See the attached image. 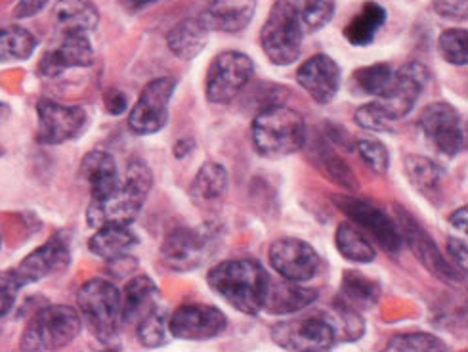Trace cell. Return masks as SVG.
<instances>
[{
	"label": "cell",
	"instance_id": "obj_36",
	"mask_svg": "<svg viewBox=\"0 0 468 352\" xmlns=\"http://www.w3.org/2000/svg\"><path fill=\"white\" fill-rule=\"evenodd\" d=\"M304 33L322 31L335 16V0H294L291 3Z\"/></svg>",
	"mask_w": 468,
	"mask_h": 352
},
{
	"label": "cell",
	"instance_id": "obj_41",
	"mask_svg": "<svg viewBox=\"0 0 468 352\" xmlns=\"http://www.w3.org/2000/svg\"><path fill=\"white\" fill-rule=\"evenodd\" d=\"M354 146H356L359 157L366 161V165L371 171H375L377 175H385L388 171L390 155H388V150L385 144L375 140V138H359V140H356Z\"/></svg>",
	"mask_w": 468,
	"mask_h": 352
},
{
	"label": "cell",
	"instance_id": "obj_47",
	"mask_svg": "<svg viewBox=\"0 0 468 352\" xmlns=\"http://www.w3.org/2000/svg\"><path fill=\"white\" fill-rule=\"evenodd\" d=\"M450 222L453 228H457V230H461L463 234H466V224H468V211L466 207H461V209H457L455 213L450 215Z\"/></svg>",
	"mask_w": 468,
	"mask_h": 352
},
{
	"label": "cell",
	"instance_id": "obj_14",
	"mask_svg": "<svg viewBox=\"0 0 468 352\" xmlns=\"http://www.w3.org/2000/svg\"><path fill=\"white\" fill-rule=\"evenodd\" d=\"M176 91L173 77H159L147 82L129 115V129L138 136L159 133L168 121V103Z\"/></svg>",
	"mask_w": 468,
	"mask_h": 352
},
{
	"label": "cell",
	"instance_id": "obj_10",
	"mask_svg": "<svg viewBox=\"0 0 468 352\" xmlns=\"http://www.w3.org/2000/svg\"><path fill=\"white\" fill-rule=\"evenodd\" d=\"M419 133L440 155L457 157L464 148V125L459 112L448 101H434L419 117Z\"/></svg>",
	"mask_w": 468,
	"mask_h": 352
},
{
	"label": "cell",
	"instance_id": "obj_26",
	"mask_svg": "<svg viewBox=\"0 0 468 352\" xmlns=\"http://www.w3.org/2000/svg\"><path fill=\"white\" fill-rule=\"evenodd\" d=\"M310 159L329 182L340 186L346 192H356L359 188L354 171L348 167V163L338 155L335 146L327 140H315L310 148Z\"/></svg>",
	"mask_w": 468,
	"mask_h": 352
},
{
	"label": "cell",
	"instance_id": "obj_2",
	"mask_svg": "<svg viewBox=\"0 0 468 352\" xmlns=\"http://www.w3.org/2000/svg\"><path fill=\"white\" fill-rule=\"evenodd\" d=\"M207 282L229 306L247 316H257L264 306L270 278L257 261L231 259L212 268Z\"/></svg>",
	"mask_w": 468,
	"mask_h": 352
},
{
	"label": "cell",
	"instance_id": "obj_33",
	"mask_svg": "<svg viewBox=\"0 0 468 352\" xmlns=\"http://www.w3.org/2000/svg\"><path fill=\"white\" fill-rule=\"evenodd\" d=\"M228 190V171L217 161H207L191 182V196L199 201L220 199Z\"/></svg>",
	"mask_w": 468,
	"mask_h": 352
},
{
	"label": "cell",
	"instance_id": "obj_4",
	"mask_svg": "<svg viewBox=\"0 0 468 352\" xmlns=\"http://www.w3.org/2000/svg\"><path fill=\"white\" fill-rule=\"evenodd\" d=\"M252 146L266 159H283L306 146L304 117L285 106H271L252 119Z\"/></svg>",
	"mask_w": 468,
	"mask_h": 352
},
{
	"label": "cell",
	"instance_id": "obj_42",
	"mask_svg": "<svg viewBox=\"0 0 468 352\" xmlns=\"http://www.w3.org/2000/svg\"><path fill=\"white\" fill-rule=\"evenodd\" d=\"M21 287L24 285L19 283L14 271L0 272V320L12 313V308L16 304V297H17Z\"/></svg>",
	"mask_w": 468,
	"mask_h": 352
},
{
	"label": "cell",
	"instance_id": "obj_22",
	"mask_svg": "<svg viewBox=\"0 0 468 352\" xmlns=\"http://www.w3.org/2000/svg\"><path fill=\"white\" fill-rule=\"evenodd\" d=\"M257 12V0H212L201 16L210 31L239 33Z\"/></svg>",
	"mask_w": 468,
	"mask_h": 352
},
{
	"label": "cell",
	"instance_id": "obj_45",
	"mask_svg": "<svg viewBox=\"0 0 468 352\" xmlns=\"http://www.w3.org/2000/svg\"><path fill=\"white\" fill-rule=\"evenodd\" d=\"M448 253L452 257V262L459 268L461 272H466V241L452 238L448 241Z\"/></svg>",
	"mask_w": 468,
	"mask_h": 352
},
{
	"label": "cell",
	"instance_id": "obj_19",
	"mask_svg": "<svg viewBox=\"0 0 468 352\" xmlns=\"http://www.w3.org/2000/svg\"><path fill=\"white\" fill-rule=\"evenodd\" d=\"M58 45L52 47L38 64L42 77H58L73 68H89L94 61V48L89 33H59Z\"/></svg>",
	"mask_w": 468,
	"mask_h": 352
},
{
	"label": "cell",
	"instance_id": "obj_8",
	"mask_svg": "<svg viewBox=\"0 0 468 352\" xmlns=\"http://www.w3.org/2000/svg\"><path fill=\"white\" fill-rule=\"evenodd\" d=\"M303 37L304 31L292 5L278 0L261 31V45L268 59L275 66L294 64L303 52Z\"/></svg>",
	"mask_w": 468,
	"mask_h": 352
},
{
	"label": "cell",
	"instance_id": "obj_39",
	"mask_svg": "<svg viewBox=\"0 0 468 352\" xmlns=\"http://www.w3.org/2000/svg\"><path fill=\"white\" fill-rule=\"evenodd\" d=\"M385 350H394V352H443L448 350V345H445L440 337L432 334H424V331H415V334H399L394 336Z\"/></svg>",
	"mask_w": 468,
	"mask_h": 352
},
{
	"label": "cell",
	"instance_id": "obj_20",
	"mask_svg": "<svg viewBox=\"0 0 468 352\" xmlns=\"http://www.w3.org/2000/svg\"><path fill=\"white\" fill-rule=\"evenodd\" d=\"M340 80H343V73H340L336 61L327 54L312 56L296 71V82L315 103H322V106L333 101L338 94Z\"/></svg>",
	"mask_w": 468,
	"mask_h": 352
},
{
	"label": "cell",
	"instance_id": "obj_23",
	"mask_svg": "<svg viewBox=\"0 0 468 352\" xmlns=\"http://www.w3.org/2000/svg\"><path fill=\"white\" fill-rule=\"evenodd\" d=\"M80 176L89 182L92 199L110 196L121 184L115 157L103 150H94L82 157Z\"/></svg>",
	"mask_w": 468,
	"mask_h": 352
},
{
	"label": "cell",
	"instance_id": "obj_3",
	"mask_svg": "<svg viewBox=\"0 0 468 352\" xmlns=\"http://www.w3.org/2000/svg\"><path fill=\"white\" fill-rule=\"evenodd\" d=\"M152 186L154 175L150 167L142 159L131 161L124 180L110 196L90 201L87 222L92 228L105 224L131 226L138 219L147 196L152 192Z\"/></svg>",
	"mask_w": 468,
	"mask_h": 352
},
{
	"label": "cell",
	"instance_id": "obj_40",
	"mask_svg": "<svg viewBox=\"0 0 468 352\" xmlns=\"http://www.w3.org/2000/svg\"><path fill=\"white\" fill-rule=\"evenodd\" d=\"M441 58L452 66H466L468 61V33L464 29H445L438 38Z\"/></svg>",
	"mask_w": 468,
	"mask_h": 352
},
{
	"label": "cell",
	"instance_id": "obj_48",
	"mask_svg": "<svg viewBox=\"0 0 468 352\" xmlns=\"http://www.w3.org/2000/svg\"><path fill=\"white\" fill-rule=\"evenodd\" d=\"M194 148H196L194 142H191V140H182V142H178L176 146H175V155L178 159H184L187 154L194 152Z\"/></svg>",
	"mask_w": 468,
	"mask_h": 352
},
{
	"label": "cell",
	"instance_id": "obj_50",
	"mask_svg": "<svg viewBox=\"0 0 468 352\" xmlns=\"http://www.w3.org/2000/svg\"><path fill=\"white\" fill-rule=\"evenodd\" d=\"M8 115H10V108L6 106L5 101H0V123L6 121V117H8Z\"/></svg>",
	"mask_w": 468,
	"mask_h": 352
},
{
	"label": "cell",
	"instance_id": "obj_5",
	"mask_svg": "<svg viewBox=\"0 0 468 352\" xmlns=\"http://www.w3.org/2000/svg\"><path fill=\"white\" fill-rule=\"evenodd\" d=\"M220 228L212 222L199 226H178L161 245V261L173 272L197 271L220 245Z\"/></svg>",
	"mask_w": 468,
	"mask_h": 352
},
{
	"label": "cell",
	"instance_id": "obj_12",
	"mask_svg": "<svg viewBox=\"0 0 468 352\" xmlns=\"http://www.w3.org/2000/svg\"><path fill=\"white\" fill-rule=\"evenodd\" d=\"M335 205L343 211L354 224H357L361 230H366L377 243L382 251L388 255H398L403 240L396 226V220L390 219L385 211L378 209L371 201L359 199L354 196H335Z\"/></svg>",
	"mask_w": 468,
	"mask_h": 352
},
{
	"label": "cell",
	"instance_id": "obj_16",
	"mask_svg": "<svg viewBox=\"0 0 468 352\" xmlns=\"http://www.w3.org/2000/svg\"><path fill=\"white\" fill-rule=\"evenodd\" d=\"M270 264L282 278L291 282H310L319 274L317 251L314 247L299 238H282L270 245Z\"/></svg>",
	"mask_w": 468,
	"mask_h": 352
},
{
	"label": "cell",
	"instance_id": "obj_37",
	"mask_svg": "<svg viewBox=\"0 0 468 352\" xmlns=\"http://www.w3.org/2000/svg\"><path fill=\"white\" fill-rule=\"evenodd\" d=\"M392 75L394 71L388 64H375L356 69L350 79V85L352 91L359 96H378L388 87Z\"/></svg>",
	"mask_w": 468,
	"mask_h": 352
},
{
	"label": "cell",
	"instance_id": "obj_1",
	"mask_svg": "<svg viewBox=\"0 0 468 352\" xmlns=\"http://www.w3.org/2000/svg\"><path fill=\"white\" fill-rule=\"evenodd\" d=\"M429 69L419 61L401 66L390 79L388 87L373 101L356 110L357 127L373 133H390L396 121L408 117L420 94L427 89Z\"/></svg>",
	"mask_w": 468,
	"mask_h": 352
},
{
	"label": "cell",
	"instance_id": "obj_28",
	"mask_svg": "<svg viewBox=\"0 0 468 352\" xmlns=\"http://www.w3.org/2000/svg\"><path fill=\"white\" fill-rule=\"evenodd\" d=\"M208 31L210 29L203 22V17H187L170 29L166 45L176 58L194 59L205 50L208 43Z\"/></svg>",
	"mask_w": 468,
	"mask_h": 352
},
{
	"label": "cell",
	"instance_id": "obj_21",
	"mask_svg": "<svg viewBox=\"0 0 468 352\" xmlns=\"http://www.w3.org/2000/svg\"><path fill=\"white\" fill-rule=\"evenodd\" d=\"M319 299V292L314 287L301 285V282H280L268 283V292L264 297L262 310L275 316H289L308 308Z\"/></svg>",
	"mask_w": 468,
	"mask_h": 352
},
{
	"label": "cell",
	"instance_id": "obj_49",
	"mask_svg": "<svg viewBox=\"0 0 468 352\" xmlns=\"http://www.w3.org/2000/svg\"><path fill=\"white\" fill-rule=\"evenodd\" d=\"M155 3H159V0H126V6H129L133 12H140Z\"/></svg>",
	"mask_w": 468,
	"mask_h": 352
},
{
	"label": "cell",
	"instance_id": "obj_44",
	"mask_svg": "<svg viewBox=\"0 0 468 352\" xmlns=\"http://www.w3.org/2000/svg\"><path fill=\"white\" fill-rule=\"evenodd\" d=\"M105 101V110H108L112 115H121L124 113L126 106H129V100H126V94L119 89H112L105 92L103 96Z\"/></svg>",
	"mask_w": 468,
	"mask_h": 352
},
{
	"label": "cell",
	"instance_id": "obj_43",
	"mask_svg": "<svg viewBox=\"0 0 468 352\" xmlns=\"http://www.w3.org/2000/svg\"><path fill=\"white\" fill-rule=\"evenodd\" d=\"M432 6L438 16L453 22H464L468 5L466 0H432Z\"/></svg>",
	"mask_w": 468,
	"mask_h": 352
},
{
	"label": "cell",
	"instance_id": "obj_51",
	"mask_svg": "<svg viewBox=\"0 0 468 352\" xmlns=\"http://www.w3.org/2000/svg\"><path fill=\"white\" fill-rule=\"evenodd\" d=\"M0 247H3V236H0Z\"/></svg>",
	"mask_w": 468,
	"mask_h": 352
},
{
	"label": "cell",
	"instance_id": "obj_27",
	"mask_svg": "<svg viewBox=\"0 0 468 352\" xmlns=\"http://www.w3.org/2000/svg\"><path fill=\"white\" fill-rule=\"evenodd\" d=\"M54 22L59 33H90L100 24V12L92 0H58Z\"/></svg>",
	"mask_w": 468,
	"mask_h": 352
},
{
	"label": "cell",
	"instance_id": "obj_46",
	"mask_svg": "<svg viewBox=\"0 0 468 352\" xmlns=\"http://www.w3.org/2000/svg\"><path fill=\"white\" fill-rule=\"evenodd\" d=\"M48 3H50V0H17L14 14L19 19L31 17V16H37Z\"/></svg>",
	"mask_w": 468,
	"mask_h": 352
},
{
	"label": "cell",
	"instance_id": "obj_30",
	"mask_svg": "<svg viewBox=\"0 0 468 352\" xmlns=\"http://www.w3.org/2000/svg\"><path fill=\"white\" fill-rule=\"evenodd\" d=\"M380 299V285L359 272H346L343 276V283H340V292L336 301L364 313V310L373 308Z\"/></svg>",
	"mask_w": 468,
	"mask_h": 352
},
{
	"label": "cell",
	"instance_id": "obj_11",
	"mask_svg": "<svg viewBox=\"0 0 468 352\" xmlns=\"http://www.w3.org/2000/svg\"><path fill=\"white\" fill-rule=\"evenodd\" d=\"M270 336L280 348L292 352H325L336 343L335 331L325 315L278 322L270 329Z\"/></svg>",
	"mask_w": 468,
	"mask_h": 352
},
{
	"label": "cell",
	"instance_id": "obj_18",
	"mask_svg": "<svg viewBox=\"0 0 468 352\" xmlns=\"http://www.w3.org/2000/svg\"><path fill=\"white\" fill-rule=\"evenodd\" d=\"M69 262H71L69 243L61 234H56L47 243L37 247L31 255H27L24 261H21L19 266L14 268V272L19 283L26 287L29 283L45 280L56 272H63L69 266Z\"/></svg>",
	"mask_w": 468,
	"mask_h": 352
},
{
	"label": "cell",
	"instance_id": "obj_17",
	"mask_svg": "<svg viewBox=\"0 0 468 352\" xmlns=\"http://www.w3.org/2000/svg\"><path fill=\"white\" fill-rule=\"evenodd\" d=\"M228 329V318L217 306L191 303L182 304L168 318L170 336L184 341H208L222 336Z\"/></svg>",
	"mask_w": 468,
	"mask_h": 352
},
{
	"label": "cell",
	"instance_id": "obj_6",
	"mask_svg": "<svg viewBox=\"0 0 468 352\" xmlns=\"http://www.w3.org/2000/svg\"><path fill=\"white\" fill-rule=\"evenodd\" d=\"M77 303L94 337L105 347H117L122 324L121 292L117 285L101 278L89 280L79 289Z\"/></svg>",
	"mask_w": 468,
	"mask_h": 352
},
{
	"label": "cell",
	"instance_id": "obj_7",
	"mask_svg": "<svg viewBox=\"0 0 468 352\" xmlns=\"http://www.w3.org/2000/svg\"><path fill=\"white\" fill-rule=\"evenodd\" d=\"M80 315L68 304H48L29 320L19 350L50 352L68 347L80 334Z\"/></svg>",
	"mask_w": 468,
	"mask_h": 352
},
{
	"label": "cell",
	"instance_id": "obj_32",
	"mask_svg": "<svg viewBox=\"0 0 468 352\" xmlns=\"http://www.w3.org/2000/svg\"><path fill=\"white\" fill-rule=\"evenodd\" d=\"M335 243H336L338 253L350 262L367 264V262H373L377 257L373 243L366 238V234L361 232L357 226H354L350 222L338 224L336 234H335Z\"/></svg>",
	"mask_w": 468,
	"mask_h": 352
},
{
	"label": "cell",
	"instance_id": "obj_13",
	"mask_svg": "<svg viewBox=\"0 0 468 352\" xmlns=\"http://www.w3.org/2000/svg\"><path fill=\"white\" fill-rule=\"evenodd\" d=\"M254 73L252 59L236 50L218 54L208 68L205 94L212 103H229L250 80Z\"/></svg>",
	"mask_w": 468,
	"mask_h": 352
},
{
	"label": "cell",
	"instance_id": "obj_35",
	"mask_svg": "<svg viewBox=\"0 0 468 352\" xmlns=\"http://www.w3.org/2000/svg\"><path fill=\"white\" fill-rule=\"evenodd\" d=\"M37 37L24 27H5L0 29V64L3 61H21L33 56L37 50Z\"/></svg>",
	"mask_w": 468,
	"mask_h": 352
},
{
	"label": "cell",
	"instance_id": "obj_9",
	"mask_svg": "<svg viewBox=\"0 0 468 352\" xmlns=\"http://www.w3.org/2000/svg\"><path fill=\"white\" fill-rule=\"evenodd\" d=\"M394 220L401 234V240L410 245L415 259L427 268L436 280H440L441 283L450 287L464 285V272H461L452 261H448L441 255L440 247L436 245L432 236L424 230V228L410 213H406L401 207H398Z\"/></svg>",
	"mask_w": 468,
	"mask_h": 352
},
{
	"label": "cell",
	"instance_id": "obj_24",
	"mask_svg": "<svg viewBox=\"0 0 468 352\" xmlns=\"http://www.w3.org/2000/svg\"><path fill=\"white\" fill-rule=\"evenodd\" d=\"M159 306V289L150 276H136L124 285L121 293L122 324H138L145 315Z\"/></svg>",
	"mask_w": 468,
	"mask_h": 352
},
{
	"label": "cell",
	"instance_id": "obj_31",
	"mask_svg": "<svg viewBox=\"0 0 468 352\" xmlns=\"http://www.w3.org/2000/svg\"><path fill=\"white\" fill-rule=\"evenodd\" d=\"M387 22V10L377 3H366L345 27V37L354 47L371 45Z\"/></svg>",
	"mask_w": 468,
	"mask_h": 352
},
{
	"label": "cell",
	"instance_id": "obj_29",
	"mask_svg": "<svg viewBox=\"0 0 468 352\" xmlns=\"http://www.w3.org/2000/svg\"><path fill=\"white\" fill-rule=\"evenodd\" d=\"M406 175L410 184L422 197H427L432 203L440 201L448 175L436 161L422 155H410L406 159Z\"/></svg>",
	"mask_w": 468,
	"mask_h": 352
},
{
	"label": "cell",
	"instance_id": "obj_15",
	"mask_svg": "<svg viewBox=\"0 0 468 352\" xmlns=\"http://www.w3.org/2000/svg\"><path fill=\"white\" fill-rule=\"evenodd\" d=\"M37 142L45 146H56L77 138L89 123V115L80 106H63L47 98L37 103Z\"/></svg>",
	"mask_w": 468,
	"mask_h": 352
},
{
	"label": "cell",
	"instance_id": "obj_34",
	"mask_svg": "<svg viewBox=\"0 0 468 352\" xmlns=\"http://www.w3.org/2000/svg\"><path fill=\"white\" fill-rule=\"evenodd\" d=\"M324 315L335 331L336 341H357L366 334V320L361 318V313L336 299L329 313Z\"/></svg>",
	"mask_w": 468,
	"mask_h": 352
},
{
	"label": "cell",
	"instance_id": "obj_25",
	"mask_svg": "<svg viewBox=\"0 0 468 352\" xmlns=\"http://www.w3.org/2000/svg\"><path fill=\"white\" fill-rule=\"evenodd\" d=\"M138 245V236L129 226L105 224L96 228V234L89 240V250L108 262L121 261Z\"/></svg>",
	"mask_w": 468,
	"mask_h": 352
},
{
	"label": "cell",
	"instance_id": "obj_38",
	"mask_svg": "<svg viewBox=\"0 0 468 352\" xmlns=\"http://www.w3.org/2000/svg\"><path fill=\"white\" fill-rule=\"evenodd\" d=\"M170 337L168 316L161 306L154 308L138 322V339L145 348H159Z\"/></svg>",
	"mask_w": 468,
	"mask_h": 352
}]
</instances>
